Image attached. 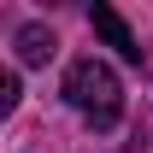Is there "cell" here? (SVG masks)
<instances>
[{"mask_svg":"<svg viewBox=\"0 0 153 153\" xmlns=\"http://www.w3.org/2000/svg\"><path fill=\"white\" fill-rule=\"evenodd\" d=\"M65 100H71L76 112L88 118L94 130H112L118 112H124V88H118V71L106 65V59H76L71 71H65Z\"/></svg>","mask_w":153,"mask_h":153,"instance_id":"cell-1","label":"cell"},{"mask_svg":"<svg viewBox=\"0 0 153 153\" xmlns=\"http://www.w3.org/2000/svg\"><path fill=\"white\" fill-rule=\"evenodd\" d=\"M12 106H18V76L6 71V76H0V112H12Z\"/></svg>","mask_w":153,"mask_h":153,"instance_id":"cell-4","label":"cell"},{"mask_svg":"<svg viewBox=\"0 0 153 153\" xmlns=\"http://www.w3.org/2000/svg\"><path fill=\"white\" fill-rule=\"evenodd\" d=\"M53 30H47V24H24L18 30V65H47V59H53Z\"/></svg>","mask_w":153,"mask_h":153,"instance_id":"cell-3","label":"cell"},{"mask_svg":"<svg viewBox=\"0 0 153 153\" xmlns=\"http://www.w3.org/2000/svg\"><path fill=\"white\" fill-rule=\"evenodd\" d=\"M88 24H94V36H100V41H106V47H118V53L130 59V65H141V41H135V36H130V24L118 18L112 6H94V12H88Z\"/></svg>","mask_w":153,"mask_h":153,"instance_id":"cell-2","label":"cell"}]
</instances>
